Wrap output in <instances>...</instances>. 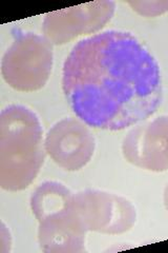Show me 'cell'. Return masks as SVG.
Masks as SVG:
<instances>
[{
  "instance_id": "6da1fadb",
  "label": "cell",
  "mask_w": 168,
  "mask_h": 253,
  "mask_svg": "<svg viewBox=\"0 0 168 253\" xmlns=\"http://www.w3.org/2000/svg\"><path fill=\"white\" fill-rule=\"evenodd\" d=\"M62 88L80 121L110 131L145 121L163 96L155 57L134 35L117 30L82 39L71 49Z\"/></svg>"
},
{
  "instance_id": "7a4b0ae2",
  "label": "cell",
  "mask_w": 168,
  "mask_h": 253,
  "mask_svg": "<svg viewBox=\"0 0 168 253\" xmlns=\"http://www.w3.org/2000/svg\"><path fill=\"white\" fill-rule=\"evenodd\" d=\"M42 128L36 114L12 105L0 116V183L10 191L26 189L44 161Z\"/></svg>"
},
{
  "instance_id": "3957f363",
  "label": "cell",
  "mask_w": 168,
  "mask_h": 253,
  "mask_svg": "<svg viewBox=\"0 0 168 253\" xmlns=\"http://www.w3.org/2000/svg\"><path fill=\"white\" fill-rule=\"evenodd\" d=\"M39 221V244L44 252L83 250L87 230L75 206V194L57 181L40 185L31 199Z\"/></svg>"
},
{
  "instance_id": "277c9868",
  "label": "cell",
  "mask_w": 168,
  "mask_h": 253,
  "mask_svg": "<svg viewBox=\"0 0 168 253\" xmlns=\"http://www.w3.org/2000/svg\"><path fill=\"white\" fill-rule=\"evenodd\" d=\"M53 66L52 45L45 38L23 33L16 37L2 59L5 82L18 91H35L45 84Z\"/></svg>"
},
{
  "instance_id": "5b68a950",
  "label": "cell",
  "mask_w": 168,
  "mask_h": 253,
  "mask_svg": "<svg viewBox=\"0 0 168 253\" xmlns=\"http://www.w3.org/2000/svg\"><path fill=\"white\" fill-rule=\"evenodd\" d=\"M45 150L56 164L67 171L80 170L94 153V138L84 125L68 117L47 132Z\"/></svg>"
}]
</instances>
